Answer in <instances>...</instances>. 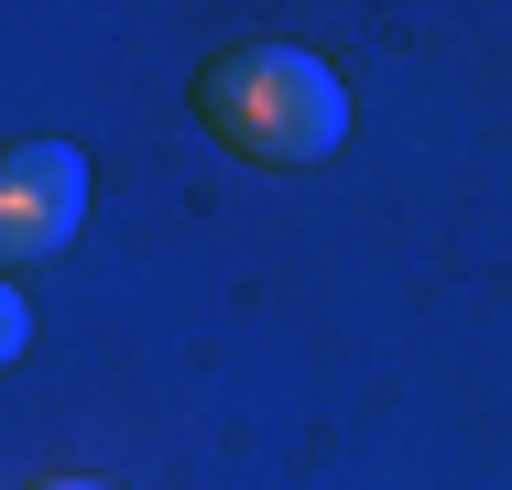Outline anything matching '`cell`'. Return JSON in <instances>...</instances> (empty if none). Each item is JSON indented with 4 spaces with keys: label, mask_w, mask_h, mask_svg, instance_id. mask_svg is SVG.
I'll use <instances>...</instances> for the list:
<instances>
[{
    "label": "cell",
    "mask_w": 512,
    "mask_h": 490,
    "mask_svg": "<svg viewBox=\"0 0 512 490\" xmlns=\"http://www.w3.org/2000/svg\"><path fill=\"white\" fill-rule=\"evenodd\" d=\"M33 490H109V480H33Z\"/></svg>",
    "instance_id": "277c9868"
},
{
    "label": "cell",
    "mask_w": 512,
    "mask_h": 490,
    "mask_svg": "<svg viewBox=\"0 0 512 490\" xmlns=\"http://www.w3.org/2000/svg\"><path fill=\"white\" fill-rule=\"evenodd\" d=\"M197 109L207 131L240 153V164H327L338 142H349V88L295 55V44H240V55H218L197 77Z\"/></svg>",
    "instance_id": "6da1fadb"
},
{
    "label": "cell",
    "mask_w": 512,
    "mask_h": 490,
    "mask_svg": "<svg viewBox=\"0 0 512 490\" xmlns=\"http://www.w3.org/2000/svg\"><path fill=\"white\" fill-rule=\"evenodd\" d=\"M22 338H33V316H22V294L0 284V371H11V360H22Z\"/></svg>",
    "instance_id": "3957f363"
},
{
    "label": "cell",
    "mask_w": 512,
    "mask_h": 490,
    "mask_svg": "<svg viewBox=\"0 0 512 490\" xmlns=\"http://www.w3.org/2000/svg\"><path fill=\"white\" fill-rule=\"evenodd\" d=\"M88 218V153L77 142H11L0 153V273L66 251Z\"/></svg>",
    "instance_id": "7a4b0ae2"
}]
</instances>
